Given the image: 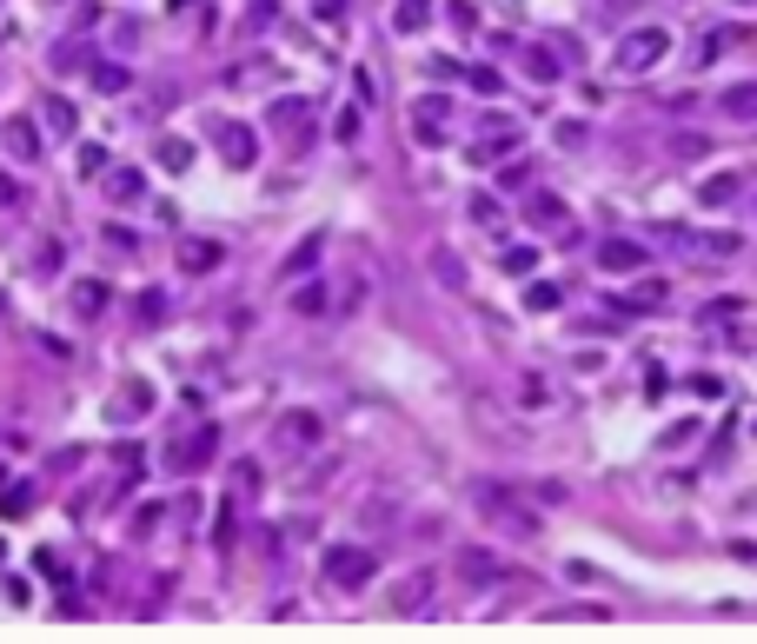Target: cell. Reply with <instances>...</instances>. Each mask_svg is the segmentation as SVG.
Returning <instances> with one entry per match:
<instances>
[{
	"label": "cell",
	"mask_w": 757,
	"mask_h": 644,
	"mask_svg": "<svg viewBox=\"0 0 757 644\" xmlns=\"http://www.w3.org/2000/svg\"><path fill=\"white\" fill-rule=\"evenodd\" d=\"M319 571H326V585L359 591V585H373V578H379V551H373V545H326Z\"/></svg>",
	"instance_id": "1"
},
{
	"label": "cell",
	"mask_w": 757,
	"mask_h": 644,
	"mask_svg": "<svg viewBox=\"0 0 757 644\" xmlns=\"http://www.w3.org/2000/svg\"><path fill=\"white\" fill-rule=\"evenodd\" d=\"M665 54H671V33H665V27H638V33H625V40H618L612 66H618V74H651Z\"/></svg>",
	"instance_id": "2"
},
{
	"label": "cell",
	"mask_w": 757,
	"mask_h": 644,
	"mask_svg": "<svg viewBox=\"0 0 757 644\" xmlns=\"http://www.w3.org/2000/svg\"><path fill=\"white\" fill-rule=\"evenodd\" d=\"M479 512L492 518V525H505V532H518V538H532V532H538V518H532L505 485H479Z\"/></svg>",
	"instance_id": "3"
},
{
	"label": "cell",
	"mask_w": 757,
	"mask_h": 644,
	"mask_svg": "<svg viewBox=\"0 0 757 644\" xmlns=\"http://www.w3.org/2000/svg\"><path fill=\"white\" fill-rule=\"evenodd\" d=\"M213 146L226 154V166H252L260 160V140H252L246 120H213Z\"/></svg>",
	"instance_id": "4"
},
{
	"label": "cell",
	"mask_w": 757,
	"mask_h": 644,
	"mask_svg": "<svg viewBox=\"0 0 757 644\" xmlns=\"http://www.w3.org/2000/svg\"><path fill=\"white\" fill-rule=\"evenodd\" d=\"M279 446L286 452H306V446H319V432H326V426H319V412H306V405H293V412H279Z\"/></svg>",
	"instance_id": "5"
},
{
	"label": "cell",
	"mask_w": 757,
	"mask_h": 644,
	"mask_svg": "<svg viewBox=\"0 0 757 644\" xmlns=\"http://www.w3.org/2000/svg\"><path fill=\"white\" fill-rule=\"evenodd\" d=\"M665 240H671V246H684V252H711V260H731V252H737V233H691V226H665Z\"/></svg>",
	"instance_id": "6"
},
{
	"label": "cell",
	"mask_w": 757,
	"mask_h": 644,
	"mask_svg": "<svg viewBox=\"0 0 757 644\" xmlns=\"http://www.w3.org/2000/svg\"><path fill=\"white\" fill-rule=\"evenodd\" d=\"M459 578L465 585H505V578H512V565H505V558L498 551H459Z\"/></svg>",
	"instance_id": "7"
},
{
	"label": "cell",
	"mask_w": 757,
	"mask_h": 644,
	"mask_svg": "<svg viewBox=\"0 0 757 644\" xmlns=\"http://www.w3.org/2000/svg\"><path fill=\"white\" fill-rule=\"evenodd\" d=\"M319 260H326V233H306V240H299V246L279 260V279H306Z\"/></svg>",
	"instance_id": "8"
},
{
	"label": "cell",
	"mask_w": 757,
	"mask_h": 644,
	"mask_svg": "<svg viewBox=\"0 0 757 644\" xmlns=\"http://www.w3.org/2000/svg\"><path fill=\"white\" fill-rule=\"evenodd\" d=\"M273 127L286 140H306L312 133V100H273Z\"/></svg>",
	"instance_id": "9"
},
{
	"label": "cell",
	"mask_w": 757,
	"mask_h": 644,
	"mask_svg": "<svg viewBox=\"0 0 757 644\" xmlns=\"http://www.w3.org/2000/svg\"><path fill=\"white\" fill-rule=\"evenodd\" d=\"M213 266H226V246L220 240H187V246H180V273H213Z\"/></svg>",
	"instance_id": "10"
},
{
	"label": "cell",
	"mask_w": 757,
	"mask_h": 644,
	"mask_svg": "<svg viewBox=\"0 0 757 644\" xmlns=\"http://www.w3.org/2000/svg\"><path fill=\"white\" fill-rule=\"evenodd\" d=\"M598 266H604V273H638V266H645V246H631V240H604V246H598Z\"/></svg>",
	"instance_id": "11"
},
{
	"label": "cell",
	"mask_w": 757,
	"mask_h": 644,
	"mask_svg": "<svg viewBox=\"0 0 757 644\" xmlns=\"http://www.w3.org/2000/svg\"><path fill=\"white\" fill-rule=\"evenodd\" d=\"M737 193H744V173H711V180H698V207H731Z\"/></svg>",
	"instance_id": "12"
},
{
	"label": "cell",
	"mask_w": 757,
	"mask_h": 644,
	"mask_svg": "<svg viewBox=\"0 0 757 644\" xmlns=\"http://www.w3.org/2000/svg\"><path fill=\"white\" fill-rule=\"evenodd\" d=\"M512 154H518V133L498 127V133H485V140L472 146V166H492V160H512Z\"/></svg>",
	"instance_id": "13"
},
{
	"label": "cell",
	"mask_w": 757,
	"mask_h": 644,
	"mask_svg": "<svg viewBox=\"0 0 757 644\" xmlns=\"http://www.w3.org/2000/svg\"><path fill=\"white\" fill-rule=\"evenodd\" d=\"M717 107L731 113V120H757V80H737V87L717 93Z\"/></svg>",
	"instance_id": "14"
},
{
	"label": "cell",
	"mask_w": 757,
	"mask_h": 644,
	"mask_svg": "<svg viewBox=\"0 0 757 644\" xmlns=\"http://www.w3.org/2000/svg\"><path fill=\"white\" fill-rule=\"evenodd\" d=\"M0 140H7L21 160H40V133H33V120H7V127H0Z\"/></svg>",
	"instance_id": "15"
},
{
	"label": "cell",
	"mask_w": 757,
	"mask_h": 644,
	"mask_svg": "<svg viewBox=\"0 0 757 644\" xmlns=\"http://www.w3.org/2000/svg\"><path fill=\"white\" fill-rule=\"evenodd\" d=\"M525 219H532V226H559V219H565V199H559V193H532V199H525Z\"/></svg>",
	"instance_id": "16"
},
{
	"label": "cell",
	"mask_w": 757,
	"mask_h": 644,
	"mask_svg": "<svg viewBox=\"0 0 757 644\" xmlns=\"http://www.w3.org/2000/svg\"><path fill=\"white\" fill-rule=\"evenodd\" d=\"M426 21H432V0H399V13H392V27H399V33H418Z\"/></svg>",
	"instance_id": "17"
},
{
	"label": "cell",
	"mask_w": 757,
	"mask_h": 644,
	"mask_svg": "<svg viewBox=\"0 0 757 644\" xmlns=\"http://www.w3.org/2000/svg\"><path fill=\"white\" fill-rule=\"evenodd\" d=\"M426 591H432V571H412V578L399 585V598H392V604H399V612H418V604H426Z\"/></svg>",
	"instance_id": "18"
},
{
	"label": "cell",
	"mask_w": 757,
	"mask_h": 644,
	"mask_svg": "<svg viewBox=\"0 0 757 644\" xmlns=\"http://www.w3.org/2000/svg\"><path fill=\"white\" fill-rule=\"evenodd\" d=\"M107 306V279H80L74 286V313H100Z\"/></svg>",
	"instance_id": "19"
},
{
	"label": "cell",
	"mask_w": 757,
	"mask_h": 644,
	"mask_svg": "<svg viewBox=\"0 0 757 644\" xmlns=\"http://www.w3.org/2000/svg\"><path fill=\"white\" fill-rule=\"evenodd\" d=\"M207 452H213V426H199V432L187 438V446L173 452V465H199V459H207Z\"/></svg>",
	"instance_id": "20"
},
{
	"label": "cell",
	"mask_w": 757,
	"mask_h": 644,
	"mask_svg": "<svg viewBox=\"0 0 757 644\" xmlns=\"http://www.w3.org/2000/svg\"><path fill=\"white\" fill-rule=\"evenodd\" d=\"M40 120L54 127L60 140H74V107H66V100H47V107H40Z\"/></svg>",
	"instance_id": "21"
},
{
	"label": "cell",
	"mask_w": 757,
	"mask_h": 644,
	"mask_svg": "<svg viewBox=\"0 0 757 644\" xmlns=\"http://www.w3.org/2000/svg\"><path fill=\"white\" fill-rule=\"evenodd\" d=\"M525 74L538 80V87H551V80H559V60H551L545 47H532V54H525Z\"/></svg>",
	"instance_id": "22"
},
{
	"label": "cell",
	"mask_w": 757,
	"mask_h": 644,
	"mask_svg": "<svg viewBox=\"0 0 757 644\" xmlns=\"http://www.w3.org/2000/svg\"><path fill=\"white\" fill-rule=\"evenodd\" d=\"M154 154H160V166H173V173H180V166H187V160H193V146H187V140H180V133H166V140L154 146Z\"/></svg>",
	"instance_id": "23"
},
{
	"label": "cell",
	"mask_w": 757,
	"mask_h": 644,
	"mask_svg": "<svg viewBox=\"0 0 757 644\" xmlns=\"http://www.w3.org/2000/svg\"><path fill=\"white\" fill-rule=\"evenodd\" d=\"M559 299H565V293H559V286H551V279L525 286V306H532V313H551V306H559Z\"/></svg>",
	"instance_id": "24"
},
{
	"label": "cell",
	"mask_w": 757,
	"mask_h": 644,
	"mask_svg": "<svg viewBox=\"0 0 757 644\" xmlns=\"http://www.w3.org/2000/svg\"><path fill=\"white\" fill-rule=\"evenodd\" d=\"M107 193H113V199H140V173H133V166L107 173Z\"/></svg>",
	"instance_id": "25"
},
{
	"label": "cell",
	"mask_w": 757,
	"mask_h": 644,
	"mask_svg": "<svg viewBox=\"0 0 757 644\" xmlns=\"http://www.w3.org/2000/svg\"><path fill=\"white\" fill-rule=\"evenodd\" d=\"M671 154H678V160H704V154H711V140H704V133H678Z\"/></svg>",
	"instance_id": "26"
},
{
	"label": "cell",
	"mask_w": 757,
	"mask_h": 644,
	"mask_svg": "<svg viewBox=\"0 0 757 644\" xmlns=\"http://www.w3.org/2000/svg\"><path fill=\"white\" fill-rule=\"evenodd\" d=\"M432 266H439V279H445V286H465V266H459V252H445V246H439V252H432Z\"/></svg>",
	"instance_id": "27"
},
{
	"label": "cell",
	"mask_w": 757,
	"mask_h": 644,
	"mask_svg": "<svg viewBox=\"0 0 757 644\" xmlns=\"http://www.w3.org/2000/svg\"><path fill=\"white\" fill-rule=\"evenodd\" d=\"M133 313H140V326H160V319H166V293H140Z\"/></svg>",
	"instance_id": "28"
},
{
	"label": "cell",
	"mask_w": 757,
	"mask_h": 644,
	"mask_svg": "<svg viewBox=\"0 0 757 644\" xmlns=\"http://www.w3.org/2000/svg\"><path fill=\"white\" fill-rule=\"evenodd\" d=\"M54 66H60V74H74V66H87V47H80V40L54 47Z\"/></svg>",
	"instance_id": "29"
},
{
	"label": "cell",
	"mask_w": 757,
	"mask_h": 644,
	"mask_svg": "<svg viewBox=\"0 0 757 644\" xmlns=\"http://www.w3.org/2000/svg\"><path fill=\"white\" fill-rule=\"evenodd\" d=\"M472 219H479V226H492V233L505 226V213H498V199H485V193L472 199Z\"/></svg>",
	"instance_id": "30"
},
{
	"label": "cell",
	"mask_w": 757,
	"mask_h": 644,
	"mask_svg": "<svg viewBox=\"0 0 757 644\" xmlns=\"http://www.w3.org/2000/svg\"><path fill=\"white\" fill-rule=\"evenodd\" d=\"M80 173H93V180H100V173H107V146H93V140H87V146H80Z\"/></svg>",
	"instance_id": "31"
},
{
	"label": "cell",
	"mask_w": 757,
	"mask_h": 644,
	"mask_svg": "<svg viewBox=\"0 0 757 644\" xmlns=\"http://www.w3.org/2000/svg\"><path fill=\"white\" fill-rule=\"evenodd\" d=\"M532 266H538V246H512L505 252V273H532Z\"/></svg>",
	"instance_id": "32"
},
{
	"label": "cell",
	"mask_w": 757,
	"mask_h": 644,
	"mask_svg": "<svg viewBox=\"0 0 757 644\" xmlns=\"http://www.w3.org/2000/svg\"><path fill=\"white\" fill-rule=\"evenodd\" d=\"M684 385H691L698 399H717V393H725V379H717V372H691V379H684Z\"/></svg>",
	"instance_id": "33"
},
{
	"label": "cell",
	"mask_w": 757,
	"mask_h": 644,
	"mask_svg": "<svg viewBox=\"0 0 757 644\" xmlns=\"http://www.w3.org/2000/svg\"><path fill=\"white\" fill-rule=\"evenodd\" d=\"M498 180H505V186H525V180H532V160H518V154H512V160L498 166Z\"/></svg>",
	"instance_id": "34"
},
{
	"label": "cell",
	"mask_w": 757,
	"mask_h": 644,
	"mask_svg": "<svg viewBox=\"0 0 757 644\" xmlns=\"http://www.w3.org/2000/svg\"><path fill=\"white\" fill-rule=\"evenodd\" d=\"M93 87H107V93H120V87H127V66H93Z\"/></svg>",
	"instance_id": "35"
},
{
	"label": "cell",
	"mask_w": 757,
	"mask_h": 644,
	"mask_svg": "<svg viewBox=\"0 0 757 644\" xmlns=\"http://www.w3.org/2000/svg\"><path fill=\"white\" fill-rule=\"evenodd\" d=\"M293 306H299V313H306V319H312V313H326V286H306V293H299V299H293Z\"/></svg>",
	"instance_id": "36"
},
{
	"label": "cell",
	"mask_w": 757,
	"mask_h": 644,
	"mask_svg": "<svg viewBox=\"0 0 757 644\" xmlns=\"http://www.w3.org/2000/svg\"><path fill=\"white\" fill-rule=\"evenodd\" d=\"M518 399H525V405H551V385H545V379H538V385H518Z\"/></svg>",
	"instance_id": "37"
},
{
	"label": "cell",
	"mask_w": 757,
	"mask_h": 644,
	"mask_svg": "<svg viewBox=\"0 0 757 644\" xmlns=\"http://www.w3.org/2000/svg\"><path fill=\"white\" fill-rule=\"evenodd\" d=\"M213 545H220V551L233 545V512H220V518H213Z\"/></svg>",
	"instance_id": "38"
},
{
	"label": "cell",
	"mask_w": 757,
	"mask_h": 644,
	"mask_svg": "<svg viewBox=\"0 0 757 644\" xmlns=\"http://www.w3.org/2000/svg\"><path fill=\"white\" fill-rule=\"evenodd\" d=\"M0 207H21V186L13 180H0Z\"/></svg>",
	"instance_id": "39"
},
{
	"label": "cell",
	"mask_w": 757,
	"mask_h": 644,
	"mask_svg": "<svg viewBox=\"0 0 757 644\" xmlns=\"http://www.w3.org/2000/svg\"><path fill=\"white\" fill-rule=\"evenodd\" d=\"M638 7V0H604V13H631Z\"/></svg>",
	"instance_id": "40"
},
{
	"label": "cell",
	"mask_w": 757,
	"mask_h": 644,
	"mask_svg": "<svg viewBox=\"0 0 757 644\" xmlns=\"http://www.w3.org/2000/svg\"><path fill=\"white\" fill-rule=\"evenodd\" d=\"M737 7H757V0H737Z\"/></svg>",
	"instance_id": "41"
}]
</instances>
